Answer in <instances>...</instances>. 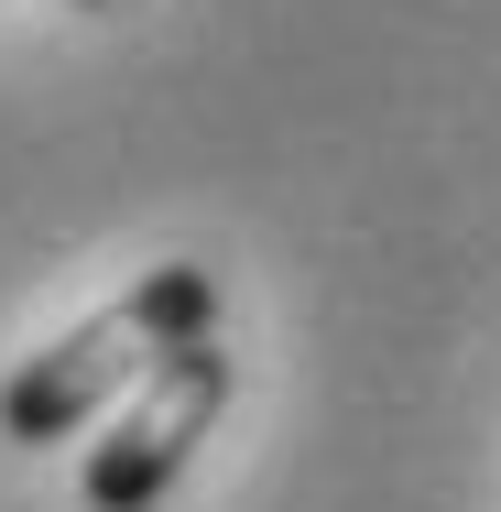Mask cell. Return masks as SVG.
I'll return each mask as SVG.
<instances>
[{
    "instance_id": "7a4b0ae2",
    "label": "cell",
    "mask_w": 501,
    "mask_h": 512,
    "mask_svg": "<svg viewBox=\"0 0 501 512\" xmlns=\"http://www.w3.org/2000/svg\"><path fill=\"white\" fill-rule=\"evenodd\" d=\"M229 393H240V360L218 338H186L153 382H131V414L88 447V512H153L207 447V425L229 414Z\"/></svg>"
},
{
    "instance_id": "6da1fadb",
    "label": "cell",
    "mask_w": 501,
    "mask_h": 512,
    "mask_svg": "<svg viewBox=\"0 0 501 512\" xmlns=\"http://www.w3.org/2000/svg\"><path fill=\"white\" fill-rule=\"evenodd\" d=\"M218 273L207 262H164V273H142L131 295H109L99 316H77L66 338H44L11 382H0V436L11 447H66L109 393H131V382H153L186 338H218Z\"/></svg>"
},
{
    "instance_id": "3957f363",
    "label": "cell",
    "mask_w": 501,
    "mask_h": 512,
    "mask_svg": "<svg viewBox=\"0 0 501 512\" xmlns=\"http://www.w3.org/2000/svg\"><path fill=\"white\" fill-rule=\"evenodd\" d=\"M77 11H109V0H77Z\"/></svg>"
}]
</instances>
